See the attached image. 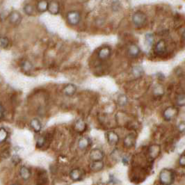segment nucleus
I'll list each match as a JSON object with an SVG mask.
<instances>
[{
  "label": "nucleus",
  "instance_id": "obj_33",
  "mask_svg": "<svg viewBox=\"0 0 185 185\" xmlns=\"http://www.w3.org/2000/svg\"><path fill=\"white\" fill-rule=\"evenodd\" d=\"M182 36H183V38L185 39V30L183 32V34H182Z\"/></svg>",
  "mask_w": 185,
  "mask_h": 185
},
{
  "label": "nucleus",
  "instance_id": "obj_9",
  "mask_svg": "<svg viewBox=\"0 0 185 185\" xmlns=\"http://www.w3.org/2000/svg\"><path fill=\"white\" fill-rule=\"evenodd\" d=\"M111 54H112L111 48L109 47H104L98 52V56L100 60H106L110 57Z\"/></svg>",
  "mask_w": 185,
  "mask_h": 185
},
{
  "label": "nucleus",
  "instance_id": "obj_26",
  "mask_svg": "<svg viewBox=\"0 0 185 185\" xmlns=\"http://www.w3.org/2000/svg\"><path fill=\"white\" fill-rule=\"evenodd\" d=\"M9 40L6 37H0V47L2 48H6L9 45Z\"/></svg>",
  "mask_w": 185,
  "mask_h": 185
},
{
  "label": "nucleus",
  "instance_id": "obj_31",
  "mask_svg": "<svg viewBox=\"0 0 185 185\" xmlns=\"http://www.w3.org/2000/svg\"><path fill=\"white\" fill-rule=\"evenodd\" d=\"M44 142H45V139H44V137H40L38 139V141H37V145H38V146L41 147L43 145Z\"/></svg>",
  "mask_w": 185,
  "mask_h": 185
},
{
  "label": "nucleus",
  "instance_id": "obj_7",
  "mask_svg": "<svg viewBox=\"0 0 185 185\" xmlns=\"http://www.w3.org/2000/svg\"><path fill=\"white\" fill-rule=\"evenodd\" d=\"M160 152H161V147H160L159 145H151L148 148L149 156L150 158H152V159H156L157 157H158L160 154Z\"/></svg>",
  "mask_w": 185,
  "mask_h": 185
},
{
  "label": "nucleus",
  "instance_id": "obj_2",
  "mask_svg": "<svg viewBox=\"0 0 185 185\" xmlns=\"http://www.w3.org/2000/svg\"><path fill=\"white\" fill-rule=\"evenodd\" d=\"M147 17L144 12L137 11L133 14L132 22L134 25L137 27H141L146 23Z\"/></svg>",
  "mask_w": 185,
  "mask_h": 185
},
{
  "label": "nucleus",
  "instance_id": "obj_14",
  "mask_svg": "<svg viewBox=\"0 0 185 185\" xmlns=\"http://www.w3.org/2000/svg\"><path fill=\"white\" fill-rule=\"evenodd\" d=\"M82 171L80 169H75L70 171V177L73 181H79L82 177Z\"/></svg>",
  "mask_w": 185,
  "mask_h": 185
},
{
  "label": "nucleus",
  "instance_id": "obj_13",
  "mask_svg": "<svg viewBox=\"0 0 185 185\" xmlns=\"http://www.w3.org/2000/svg\"><path fill=\"white\" fill-rule=\"evenodd\" d=\"M105 164L103 161L93 162L90 165V169L93 172H99L104 169Z\"/></svg>",
  "mask_w": 185,
  "mask_h": 185
},
{
  "label": "nucleus",
  "instance_id": "obj_17",
  "mask_svg": "<svg viewBox=\"0 0 185 185\" xmlns=\"http://www.w3.org/2000/svg\"><path fill=\"white\" fill-rule=\"evenodd\" d=\"M31 171L26 166H23L20 169V176L24 180H27L30 178L31 177Z\"/></svg>",
  "mask_w": 185,
  "mask_h": 185
},
{
  "label": "nucleus",
  "instance_id": "obj_11",
  "mask_svg": "<svg viewBox=\"0 0 185 185\" xmlns=\"http://www.w3.org/2000/svg\"><path fill=\"white\" fill-rule=\"evenodd\" d=\"M48 11L52 15H57L60 11V5L57 2H50L48 5Z\"/></svg>",
  "mask_w": 185,
  "mask_h": 185
},
{
  "label": "nucleus",
  "instance_id": "obj_8",
  "mask_svg": "<svg viewBox=\"0 0 185 185\" xmlns=\"http://www.w3.org/2000/svg\"><path fill=\"white\" fill-rule=\"evenodd\" d=\"M136 144V137L134 134H130L127 135L123 140V145L127 148H131Z\"/></svg>",
  "mask_w": 185,
  "mask_h": 185
},
{
  "label": "nucleus",
  "instance_id": "obj_27",
  "mask_svg": "<svg viewBox=\"0 0 185 185\" xmlns=\"http://www.w3.org/2000/svg\"><path fill=\"white\" fill-rule=\"evenodd\" d=\"M145 38H146V42L148 43L149 45H152L154 41V36L152 34H148L145 35Z\"/></svg>",
  "mask_w": 185,
  "mask_h": 185
},
{
  "label": "nucleus",
  "instance_id": "obj_18",
  "mask_svg": "<svg viewBox=\"0 0 185 185\" xmlns=\"http://www.w3.org/2000/svg\"><path fill=\"white\" fill-rule=\"evenodd\" d=\"M75 131L79 133H83L86 129V124L85 122L82 120H78L75 124Z\"/></svg>",
  "mask_w": 185,
  "mask_h": 185
},
{
  "label": "nucleus",
  "instance_id": "obj_16",
  "mask_svg": "<svg viewBox=\"0 0 185 185\" xmlns=\"http://www.w3.org/2000/svg\"><path fill=\"white\" fill-rule=\"evenodd\" d=\"M9 20L14 24H18L22 20V16L18 12L13 11L9 16Z\"/></svg>",
  "mask_w": 185,
  "mask_h": 185
},
{
  "label": "nucleus",
  "instance_id": "obj_6",
  "mask_svg": "<svg viewBox=\"0 0 185 185\" xmlns=\"http://www.w3.org/2000/svg\"><path fill=\"white\" fill-rule=\"evenodd\" d=\"M107 140L110 145H116L119 141V136L116 132L113 131H110L106 134Z\"/></svg>",
  "mask_w": 185,
  "mask_h": 185
},
{
  "label": "nucleus",
  "instance_id": "obj_1",
  "mask_svg": "<svg viewBox=\"0 0 185 185\" xmlns=\"http://www.w3.org/2000/svg\"><path fill=\"white\" fill-rule=\"evenodd\" d=\"M159 182L162 185H172L175 181L173 171L169 169H163L159 173Z\"/></svg>",
  "mask_w": 185,
  "mask_h": 185
},
{
  "label": "nucleus",
  "instance_id": "obj_23",
  "mask_svg": "<svg viewBox=\"0 0 185 185\" xmlns=\"http://www.w3.org/2000/svg\"><path fill=\"white\" fill-rule=\"evenodd\" d=\"M9 133L7 130L4 127L0 128V144L4 142L8 138Z\"/></svg>",
  "mask_w": 185,
  "mask_h": 185
},
{
  "label": "nucleus",
  "instance_id": "obj_4",
  "mask_svg": "<svg viewBox=\"0 0 185 185\" xmlns=\"http://www.w3.org/2000/svg\"><path fill=\"white\" fill-rule=\"evenodd\" d=\"M178 114V109L174 107V106H171V107H167L166 109L163 112V117L166 120H171L172 119L176 118L177 115Z\"/></svg>",
  "mask_w": 185,
  "mask_h": 185
},
{
  "label": "nucleus",
  "instance_id": "obj_3",
  "mask_svg": "<svg viewBox=\"0 0 185 185\" xmlns=\"http://www.w3.org/2000/svg\"><path fill=\"white\" fill-rule=\"evenodd\" d=\"M66 20L70 25H77L81 20L80 13L76 11H69L66 15Z\"/></svg>",
  "mask_w": 185,
  "mask_h": 185
},
{
  "label": "nucleus",
  "instance_id": "obj_24",
  "mask_svg": "<svg viewBox=\"0 0 185 185\" xmlns=\"http://www.w3.org/2000/svg\"><path fill=\"white\" fill-rule=\"evenodd\" d=\"M127 102H128V98L125 95L121 94L118 96V103L120 106H121V107H123V106H125L127 104Z\"/></svg>",
  "mask_w": 185,
  "mask_h": 185
},
{
  "label": "nucleus",
  "instance_id": "obj_12",
  "mask_svg": "<svg viewBox=\"0 0 185 185\" xmlns=\"http://www.w3.org/2000/svg\"><path fill=\"white\" fill-rule=\"evenodd\" d=\"M166 50V42L164 40H160L155 45V52L158 54H163L165 53Z\"/></svg>",
  "mask_w": 185,
  "mask_h": 185
},
{
  "label": "nucleus",
  "instance_id": "obj_28",
  "mask_svg": "<svg viewBox=\"0 0 185 185\" xmlns=\"http://www.w3.org/2000/svg\"><path fill=\"white\" fill-rule=\"evenodd\" d=\"M133 73H134V75L139 77V76L141 75V74L143 73V69L140 66H137V67H134L133 69Z\"/></svg>",
  "mask_w": 185,
  "mask_h": 185
},
{
  "label": "nucleus",
  "instance_id": "obj_19",
  "mask_svg": "<svg viewBox=\"0 0 185 185\" xmlns=\"http://www.w3.org/2000/svg\"><path fill=\"white\" fill-rule=\"evenodd\" d=\"M90 139L87 137H82L79 140L78 147L81 150H85L89 146Z\"/></svg>",
  "mask_w": 185,
  "mask_h": 185
},
{
  "label": "nucleus",
  "instance_id": "obj_5",
  "mask_svg": "<svg viewBox=\"0 0 185 185\" xmlns=\"http://www.w3.org/2000/svg\"><path fill=\"white\" fill-rule=\"evenodd\" d=\"M90 159L93 162L96 161H102L103 158L105 157V154L102 150H101L99 148H94L90 152L89 154Z\"/></svg>",
  "mask_w": 185,
  "mask_h": 185
},
{
  "label": "nucleus",
  "instance_id": "obj_22",
  "mask_svg": "<svg viewBox=\"0 0 185 185\" xmlns=\"http://www.w3.org/2000/svg\"><path fill=\"white\" fill-rule=\"evenodd\" d=\"M176 103L178 107H184L185 106V94L182 93V94L178 95L176 97Z\"/></svg>",
  "mask_w": 185,
  "mask_h": 185
},
{
  "label": "nucleus",
  "instance_id": "obj_30",
  "mask_svg": "<svg viewBox=\"0 0 185 185\" xmlns=\"http://www.w3.org/2000/svg\"><path fill=\"white\" fill-rule=\"evenodd\" d=\"M179 164L182 167H185V155H182L179 158Z\"/></svg>",
  "mask_w": 185,
  "mask_h": 185
},
{
  "label": "nucleus",
  "instance_id": "obj_15",
  "mask_svg": "<svg viewBox=\"0 0 185 185\" xmlns=\"http://www.w3.org/2000/svg\"><path fill=\"white\" fill-rule=\"evenodd\" d=\"M77 91V87L75 85L73 84H68L63 88V92L65 95L67 96H72Z\"/></svg>",
  "mask_w": 185,
  "mask_h": 185
},
{
  "label": "nucleus",
  "instance_id": "obj_29",
  "mask_svg": "<svg viewBox=\"0 0 185 185\" xmlns=\"http://www.w3.org/2000/svg\"><path fill=\"white\" fill-rule=\"evenodd\" d=\"M178 131L181 133H185V121H181L177 125Z\"/></svg>",
  "mask_w": 185,
  "mask_h": 185
},
{
  "label": "nucleus",
  "instance_id": "obj_34",
  "mask_svg": "<svg viewBox=\"0 0 185 185\" xmlns=\"http://www.w3.org/2000/svg\"><path fill=\"white\" fill-rule=\"evenodd\" d=\"M13 185H19V184H13Z\"/></svg>",
  "mask_w": 185,
  "mask_h": 185
},
{
  "label": "nucleus",
  "instance_id": "obj_25",
  "mask_svg": "<svg viewBox=\"0 0 185 185\" xmlns=\"http://www.w3.org/2000/svg\"><path fill=\"white\" fill-rule=\"evenodd\" d=\"M24 11L27 15H28L29 16H31L32 15H34V7L31 4H26L24 6Z\"/></svg>",
  "mask_w": 185,
  "mask_h": 185
},
{
  "label": "nucleus",
  "instance_id": "obj_10",
  "mask_svg": "<svg viewBox=\"0 0 185 185\" xmlns=\"http://www.w3.org/2000/svg\"><path fill=\"white\" fill-rule=\"evenodd\" d=\"M140 52L141 50L140 48H139V46L136 45V44H131L129 48H128L127 53L129 54L130 56L134 58V57H137V56L139 55Z\"/></svg>",
  "mask_w": 185,
  "mask_h": 185
},
{
  "label": "nucleus",
  "instance_id": "obj_20",
  "mask_svg": "<svg viewBox=\"0 0 185 185\" xmlns=\"http://www.w3.org/2000/svg\"><path fill=\"white\" fill-rule=\"evenodd\" d=\"M30 125L31 128L34 130V132L37 133L41 132V130L42 129V125L41 123L40 122V120L38 119H37V118H34L33 120H31Z\"/></svg>",
  "mask_w": 185,
  "mask_h": 185
},
{
  "label": "nucleus",
  "instance_id": "obj_21",
  "mask_svg": "<svg viewBox=\"0 0 185 185\" xmlns=\"http://www.w3.org/2000/svg\"><path fill=\"white\" fill-rule=\"evenodd\" d=\"M49 2L47 1H40L37 4V10L38 12L43 13L46 11H48Z\"/></svg>",
  "mask_w": 185,
  "mask_h": 185
},
{
  "label": "nucleus",
  "instance_id": "obj_32",
  "mask_svg": "<svg viewBox=\"0 0 185 185\" xmlns=\"http://www.w3.org/2000/svg\"><path fill=\"white\" fill-rule=\"evenodd\" d=\"M4 108L1 103H0V120L2 119V117L4 116Z\"/></svg>",
  "mask_w": 185,
  "mask_h": 185
}]
</instances>
